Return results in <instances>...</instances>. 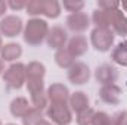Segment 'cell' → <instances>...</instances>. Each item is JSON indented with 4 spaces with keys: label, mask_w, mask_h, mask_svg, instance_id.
<instances>
[{
    "label": "cell",
    "mask_w": 127,
    "mask_h": 125,
    "mask_svg": "<svg viewBox=\"0 0 127 125\" xmlns=\"http://www.w3.org/2000/svg\"><path fill=\"white\" fill-rule=\"evenodd\" d=\"M61 3L56 0H44L43 6V15L49 19H56L61 15Z\"/></svg>",
    "instance_id": "cell-21"
},
{
    "label": "cell",
    "mask_w": 127,
    "mask_h": 125,
    "mask_svg": "<svg viewBox=\"0 0 127 125\" xmlns=\"http://www.w3.org/2000/svg\"><path fill=\"white\" fill-rule=\"evenodd\" d=\"M115 40V34L111 28H93L90 32V43L97 52H108L111 50Z\"/></svg>",
    "instance_id": "cell-3"
},
{
    "label": "cell",
    "mask_w": 127,
    "mask_h": 125,
    "mask_svg": "<svg viewBox=\"0 0 127 125\" xmlns=\"http://www.w3.org/2000/svg\"><path fill=\"white\" fill-rule=\"evenodd\" d=\"M65 49L71 53V56H72L74 59L81 58V56H84V55L87 53V50H89L87 38H86L84 35H81V34L72 35V37L68 40V43H66V47H65Z\"/></svg>",
    "instance_id": "cell-11"
},
{
    "label": "cell",
    "mask_w": 127,
    "mask_h": 125,
    "mask_svg": "<svg viewBox=\"0 0 127 125\" xmlns=\"http://www.w3.org/2000/svg\"><path fill=\"white\" fill-rule=\"evenodd\" d=\"M120 9H123L124 12H127V1H120Z\"/></svg>",
    "instance_id": "cell-31"
},
{
    "label": "cell",
    "mask_w": 127,
    "mask_h": 125,
    "mask_svg": "<svg viewBox=\"0 0 127 125\" xmlns=\"http://www.w3.org/2000/svg\"><path fill=\"white\" fill-rule=\"evenodd\" d=\"M7 125H16V124H7Z\"/></svg>",
    "instance_id": "cell-35"
},
{
    "label": "cell",
    "mask_w": 127,
    "mask_h": 125,
    "mask_svg": "<svg viewBox=\"0 0 127 125\" xmlns=\"http://www.w3.org/2000/svg\"><path fill=\"white\" fill-rule=\"evenodd\" d=\"M61 6H64V9L71 12V13H78L83 10L84 1H81V0H64Z\"/></svg>",
    "instance_id": "cell-25"
},
{
    "label": "cell",
    "mask_w": 127,
    "mask_h": 125,
    "mask_svg": "<svg viewBox=\"0 0 127 125\" xmlns=\"http://www.w3.org/2000/svg\"><path fill=\"white\" fill-rule=\"evenodd\" d=\"M25 6H27V1H24V0H18V1H15V0H9V1H7V7L12 9V10H21V9H25Z\"/></svg>",
    "instance_id": "cell-29"
},
{
    "label": "cell",
    "mask_w": 127,
    "mask_h": 125,
    "mask_svg": "<svg viewBox=\"0 0 127 125\" xmlns=\"http://www.w3.org/2000/svg\"><path fill=\"white\" fill-rule=\"evenodd\" d=\"M47 118L55 125H69L72 121V110L68 104H55L49 103L46 109Z\"/></svg>",
    "instance_id": "cell-4"
},
{
    "label": "cell",
    "mask_w": 127,
    "mask_h": 125,
    "mask_svg": "<svg viewBox=\"0 0 127 125\" xmlns=\"http://www.w3.org/2000/svg\"><path fill=\"white\" fill-rule=\"evenodd\" d=\"M24 31V22L16 15H7L0 21V34L13 38Z\"/></svg>",
    "instance_id": "cell-5"
},
{
    "label": "cell",
    "mask_w": 127,
    "mask_h": 125,
    "mask_svg": "<svg viewBox=\"0 0 127 125\" xmlns=\"http://www.w3.org/2000/svg\"><path fill=\"white\" fill-rule=\"evenodd\" d=\"M22 55V47L18 43H7L0 52V59L3 62H15Z\"/></svg>",
    "instance_id": "cell-16"
},
{
    "label": "cell",
    "mask_w": 127,
    "mask_h": 125,
    "mask_svg": "<svg viewBox=\"0 0 127 125\" xmlns=\"http://www.w3.org/2000/svg\"><path fill=\"white\" fill-rule=\"evenodd\" d=\"M111 125H127V110H118L111 116Z\"/></svg>",
    "instance_id": "cell-28"
},
{
    "label": "cell",
    "mask_w": 127,
    "mask_h": 125,
    "mask_svg": "<svg viewBox=\"0 0 127 125\" xmlns=\"http://www.w3.org/2000/svg\"><path fill=\"white\" fill-rule=\"evenodd\" d=\"M1 49H3V40H1V34H0V52H1Z\"/></svg>",
    "instance_id": "cell-34"
},
{
    "label": "cell",
    "mask_w": 127,
    "mask_h": 125,
    "mask_svg": "<svg viewBox=\"0 0 127 125\" xmlns=\"http://www.w3.org/2000/svg\"><path fill=\"white\" fill-rule=\"evenodd\" d=\"M6 10H7V1L0 0V16H4Z\"/></svg>",
    "instance_id": "cell-30"
},
{
    "label": "cell",
    "mask_w": 127,
    "mask_h": 125,
    "mask_svg": "<svg viewBox=\"0 0 127 125\" xmlns=\"http://www.w3.org/2000/svg\"><path fill=\"white\" fill-rule=\"evenodd\" d=\"M68 81L74 85H83L90 80V68L84 62H74V65L68 69Z\"/></svg>",
    "instance_id": "cell-6"
},
{
    "label": "cell",
    "mask_w": 127,
    "mask_h": 125,
    "mask_svg": "<svg viewBox=\"0 0 127 125\" xmlns=\"http://www.w3.org/2000/svg\"><path fill=\"white\" fill-rule=\"evenodd\" d=\"M95 112L96 110H93L92 107H89V109H86V110L77 113V116H75V122H77V125H92Z\"/></svg>",
    "instance_id": "cell-24"
},
{
    "label": "cell",
    "mask_w": 127,
    "mask_h": 125,
    "mask_svg": "<svg viewBox=\"0 0 127 125\" xmlns=\"http://www.w3.org/2000/svg\"><path fill=\"white\" fill-rule=\"evenodd\" d=\"M3 81L9 90H21L27 83V68L21 62H13L3 72Z\"/></svg>",
    "instance_id": "cell-2"
},
{
    "label": "cell",
    "mask_w": 127,
    "mask_h": 125,
    "mask_svg": "<svg viewBox=\"0 0 127 125\" xmlns=\"http://www.w3.org/2000/svg\"><path fill=\"white\" fill-rule=\"evenodd\" d=\"M43 110L37 109V107H31L27 115L22 118V125H37L40 121H43Z\"/></svg>",
    "instance_id": "cell-22"
},
{
    "label": "cell",
    "mask_w": 127,
    "mask_h": 125,
    "mask_svg": "<svg viewBox=\"0 0 127 125\" xmlns=\"http://www.w3.org/2000/svg\"><path fill=\"white\" fill-rule=\"evenodd\" d=\"M0 125H1V121H0Z\"/></svg>",
    "instance_id": "cell-36"
},
{
    "label": "cell",
    "mask_w": 127,
    "mask_h": 125,
    "mask_svg": "<svg viewBox=\"0 0 127 125\" xmlns=\"http://www.w3.org/2000/svg\"><path fill=\"white\" fill-rule=\"evenodd\" d=\"M46 43L52 50H61L65 49L66 43H68V34L66 30H64L62 27H52L49 28L47 37H46Z\"/></svg>",
    "instance_id": "cell-9"
},
{
    "label": "cell",
    "mask_w": 127,
    "mask_h": 125,
    "mask_svg": "<svg viewBox=\"0 0 127 125\" xmlns=\"http://www.w3.org/2000/svg\"><path fill=\"white\" fill-rule=\"evenodd\" d=\"M47 32H49L47 21H44L41 18H31L24 25L22 35H24V41L28 46L35 47V46H40L46 40Z\"/></svg>",
    "instance_id": "cell-1"
},
{
    "label": "cell",
    "mask_w": 127,
    "mask_h": 125,
    "mask_svg": "<svg viewBox=\"0 0 127 125\" xmlns=\"http://www.w3.org/2000/svg\"><path fill=\"white\" fill-rule=\"evenodd\" d=\"M31 107L32 106L30 104L28 99H25V97L21 96V97H16V99H13V100L10 102L9 110H10L12 116H15V118H21V119H22Z\"/></svg>",
    "instance_id": "cell-15"
},
{
    "label": "cell",
    "mask_w": 127,
    "mask_h": 125,
    "mask_svg": "<svg viewBox=\"0 0 127 125\" xmlns=\"http://www.w3.org/2000/svg\"><path fill=\"white\" fill-rule=\"evenodd\" d=\"M46 94H47L49 103H55V104H68L69 96H71L68 87L61 84V83L50 84L46 90Z\"/></svg>",
    "instance_id": "cell-8"
},
{
    "label": "cell",
    "mask_w": 127,
    "mask_h": 125,
    "mask_svg": "<svg viewBox=\"0 0 127 125\" xmlns=\"http://www.w3.org/2000/svg\"><path fill=\"white\" fill-rule=\"evenodd\" d=\"M43 6H44V0H30L27 1L25 12L31 18H38L40 15H43Z\"/></svg>",
    "instance_id": "cell-23"
},
{
    "label": "cell",
    "mask_w": 127,
    "mask_h": 125,
    "mask_svg": "<svg viewBox=\"0 0 127 125\" xmlns=\"http://www.w3.org/2000/svg\"><path fill=\"white\" fill-rule=\"evenodd\" d=\"M111 59L112 62L127 68V40L126 41H120L111 52Z\"/></svg>",
    "instance_id": "cell-18"
},
{
    "label": "cell",
    "mask_w": 127,
    "mask_h": 125,
    "mask_svg": "<svg viewBox=\"0 0 127 125\" xmlns=\"http://www.w3.org/2000/svg\"><path fill=\"white\" fill-rule=\"evenodd\" d=\"M3 72H4V63L0 59V75H3Z\"/></svg>",
    "instance_id": "cell-33"
},
{
    "label": "cell",
    "mask_w": 127,
    "mask_h": 125,
    "mask_svg": "<svg viewBox=\"0 0 127 125\" xmlns=\"http://www.w3.org/2000/svg\"><path fill=\"white\" fill-rule=\"evenodd\" d=\"M25 68H27V80H44L46 66L41 62L32 61L28 65H25Z\"/></svg>",
    "instance_id": "cell-19"
},
{
    "label": "cell",
    "mask_w": 127,
    "mask_h": 125,
    "mask_svg": "<svg viewBox=\"0 0 127 125\" xmlns=\"http://www.w3.org/2000/svg\"><path fill=\"white\" fill-rule=\"evenodd\" d=\"M37 125H55V124H52V122H49V121H46V119H43V121H40Z\"/></svg>",
    "instance_id": "cell-32"
},
{
    "label": "cell",
    "mask_w": 127,
    "mask_h": 125,
    "mask_svg": "<svg viewBox=\"0 0 127 125\" xmlns=\"http://www.w3.org/2000/svg\"><path fill=\"white\" fill-rule=\"evenodd\" d=\"M95 78L100 85H111L118 80V71L111 63H102L95 69Z\"/></svg>",
    "instance_id": "cell-7"
},
{
    "label": "cell",
    "mask_w": 127,
    "mask_h": 125,
    "mask_svg": "<svg viewBox=\"0 0 127 125\" xmlns=\"http://www.w3.org/2000/svg\"><path fill=\"white\" fill-rule=\"evenodd\" d=\"M121 94H123V90L117 84L102 85L100 90H99V99H100V102H103L106 104L117 106L121 102Z\"/></svg>",
    "instance_id": "cell-12"
},
{
    "label": "cell",
    "mask_w": 127,
    "mask_h": 125,
    "mask_svg": "<svg viewBox=\"0 0 127 125\" xmlns=\"http://www.w3.org/2000/svg\"><path fill=\"white\" fill-rule=\"evenodd\" d=\"M92 125H111V116L106 112H102V110L95 112Z\"/></svg>",
    "instance_id": "cell-26"
},
{
    "label": "cell",
    "mask_w": 127,
    "mask_h": 125,
    "mask_svg": "<svg viewBox=\"0 0 127 125\" xmlns=\"http://www.w3.org/2000/svg\"><path fill=\"white\" fill-rule=\"evenodd\" d=\"M55 62L59 68L62 69H69L72 65H74V58L71 56V53L66 50V49H61L55 53Z\"/></svg>",
    "instance_id": "cell-20"
},
{
    "label": "cell",
    "mask_w": 127,
    "mask_h": 125,
    "mask_svg": "<svg viewBox=\"0 0 127 125\" xmlns=\"http://www.w3.org/2000/svg\"><path fill=\"white\" fill-rule=\"evenodd\" d=\"M68 106L72 112L75 113H80L86 109L90 107V100L87 97V94L84 91H75L69 96V102H68Z\"/></svg>",
    "instance_id": "cell-14"
},
{
    "label": "cell",
    "mask_w": 127,
    "mask_h": 125,
    "mask_svg": "<svg viewBox=\"0 0 127 125\" xmlns=\"http://www.w3.org/2000/svg\"><path fill=\"white\" fill-rule=\"evenodd\" d=\"M111 12L112 10H102V9H95L93 10L90 21L95 25V28H109Z\"/></svg>",
    "instance_id": "cell-17"
},
{
    "label": "cell",
    "mask_w": 127,
    "mask_h": 125,
    "mask_svg": "<svg viewBox=\"0 0 127 125\" xmlns=\"http://www.w3.org/2000/svg\"><path fill=\"white\" fill-rule=\"evenodd\" d=\"M97 9L117 10V9H120V1H115V0H97Z\"/></svg>",
    "instance_id": "cell-27"
},
{
    "label": "cell",
    "mask_w": 127,
    "mask_h": 125,
    "mask_svg": "<svg viewBox=\"0 0 127 125\" xmlns=\"http://www.w3.org/2000/svg\"><path fill=\"white\" fill-rule=\"evenodd\" d=\"M92 21L87 16V13L84 12H78V13H69L66 18V28L74 34H81L90 27Z\"/></svg>",
    "instance_id": "cell-10"
},
{
    "label": "cell",
    "mask_w": 127,
    "mask_h": 125,
    "mask_svg": "<svg viewBox=\"0 0 127 125\" xmlns=\"http://www.w3.org/2000/svg\"><path fill=\"white\" fill-rule=\"evenodd\" d=\"M109 28L112 30V32L115 35H121V37L127 35V15L121 9H117V10L111 12Z\"/></svg>",
    "instance_id": "cell-13"
}]
</instances>
